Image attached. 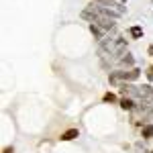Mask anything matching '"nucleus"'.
I'll list each match as a JSON object with an SVG mask.
<instances>
[{
  "mask_svg": "<svg viewBox=\"0 0 153 153\" xmlns=\"http://www.w3.org/2000/svg\"><path fill=\"white\" fill-rule=\"evenodd\" d=\"M120 2H125V0H120Z\"/></svg>",
  "mask_w": 153,
  "mask_h": 153,
  "instance_id": "ddd939ff",
  "label": "nucleus"
},
{
  "mask_svg": "<svg viewBox=\"0 0 153 153\" xmlns=\"http://www.w3.org/2000/svg\"><path fill=\"white\" fill-rule=\"evenodd\" d=\"M118 61H120V65H127V68H133V63H135V59L131 57V53H125Z\"/></svg>",
  "mask_w": 153,
  "mask_h": 153,
  "instance_id": "7ed1b4c3",
  "label": "nucleus"
},
{
  "mask_svg": "<svg viewBox=\"0 0 153 153\" xmlns=\"http://www.w3.org/2000/svg\"><path fill=\"white\" fill-rule=\"evenodd\" d=\"M141 135L145 139H153V125H145L143 131H141Z\"/></svg>",
  "mask_w": 153,
  "mask_h": 153,
  "instance_id": "39448f33",
  "label": "nucleus"
},
{
  "mask_svg": "<svg viewBox=\"0 0 153 153\" xmlns=\"http://www.w3.org/2000/svg\"><path fill=\"white\" fill-rule=\"evenodd\" d=\"M147 78H149V80H153V65L147 70Z\"/></svg>",
  "mask_w": 153,
  "mask_h": 153,
  "instance_id": "1a4fd4ad",
  "label": "nucleus"
},
{
  "mask_svg": "<svg viewBox=\"0 0 153 153\" xmlns=\"http://www.w3.org/2000/svg\"><path fill=\"white\" fill-rule=\"evenodd\" d=\"M104 102H117V96L108 92V94H104Z\"/></svg>",
  "mask_w": 153,
  "mask_h": 153,
  "instance_id": "6e6552de",
  "label": "nucleus"
},
{
  "mask_svg": "<svg viewBox=\"0 0 153 153\" xmlns=\"http://www.w3.org/2000/svg\"><path fill=\"white\" fill-rule=\"evenodd\" d=\"M139 78V70H129V71H114L110 74V82H118V80H125V82H133Z\"/></svg>",
  "mask_w": 153,
  "mask_h": 153,
  "instance_id": "f257e3e1",
  "label": "nucleus"
},
{
  "mask_svg": "<svg viewBox=\"0 0 153 153\" xmlns=\"http://www.w3.org/2000/svg\"><path fill=\"white\" fill-rule=\"evenodd\" d=\"M129 33H131V37H135V39H139V37H141V35H143V31H141V27H133V29H131Z\"/></svg>",
  "mask_w": 153,
  "mask_h": 153,
  "instance_id": "0eeeda50",
  "label": "nucleus"
},
{
  "mask_svg": "<svg viewBox=\"0 0 153 153\" xmlns=\"http://www.w3.org/2000/svg\"><path fill=\"white\" fill-rule=\"evenodd\" d=\"M149 55H153V45H151V47H149Z\"/></svg>",
  "mask_w": 153,
  "mask_h": 153,
  "instance_id": "9b49d317",
  "label": "nucleus"
},
{
  "mask_svg": "<svg viewBox=\"0 0 153 153\" xmlns=\"http://www.w3.org/2000/svg\"><path fill=\"white\" fill-rule=\"evenodd\" d=\"M90 31H92V35L96 37V39H102V29H100V27H98V25H90Z\"/></svg>",
  "mask_w": 153,
  "mask_h": 153,
  "instance_id": "423d86ee",
  "label": "nucleus"
},
{
  "mask_svg": "<svg viewBox=\"0 0 153 153\" xmlns=\"http://www.w3.org/2000/svg\"><path fill=\"white\" fill-rule=\"evenodd\" d=\"M151 102H153V96H151Z\"/></svg>",
  "mask_w": 153,
  "mask_h": 153,
  "instance_id": "f8f14e48",
  "label": "nucleus"
},
{
  "mask_svg": "<svg viewBox=\"0 0 153 153\" xmlns=\"http://www.w3.org/2000/svg\"><path fill=\"white\" fill-rule=\"evenodd\" d=\"M80 133H78V129H70V131H65L63 135H61V141H71V139H76Z\"/></svg>",
  "mask_w": 153,
  "mask_h": 153,
  "instance_id": "f03ea898",
  "label": "nucleus"
},
{
  "mask_svg": "<svg viewBox=\"0 0 153 153\" xmlns=\"http://www.w3.org/2000/svg\"><path fill=\"white\" fill-rule=\"evenodd\" d=\"M135 104H137V102H133L131 98H123V100H120V108H123V110H133Z\"/></svg>",
  "mask_w": 153,
  "mask_h": 153,
  "instance_id": "20e7f679",
  "label": "nucleus"
},
{
  "mask_svg": "<svg viewBox=\"0 0 153 153\" xmlns=\"http://www.w3.org/2000/svg\"><path fill=\"white\" fill-rule=\"evenodd\" d=\"M151 153H153V151H151Z\"/></svg>",
  "mask_w": 153,
  "mask_h": 153,
  "instance_id": "4468645a",
  "label": "nucleus"
},
{
  "mask_svg": "<svg viewBox=\"0 0 153 153\" xmlns=\"http://www.w3.org/2000/svg\"><path fill=\"white\" fill-rule=\"evenodd\" d=\"M4 153H14V147H4Z\"/></svg>",
  "mask_w": 153,
  "mask_h": 153,
  "instance_id": "9d476101",
  "label": "nucleus"
}]
</instances>
